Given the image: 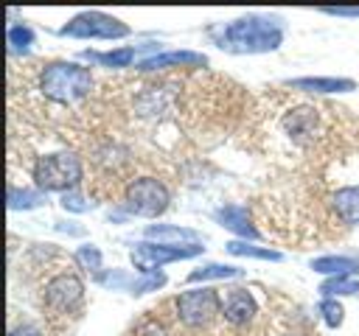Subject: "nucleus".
<instances>
[{"mask_svg":"<svg viewBox=\"0 0 359 336\" xmlns=\"http://www.w3.org/2000/svg\"><path fill=\"white\" fill-rule=\"evenodd\" d=\"M93 90L95 76L90 73V67H81L76 62H48L36 70V92L53 106H79L93 95Z\"/></svg>","mask_w":359,"mask_h":336,"instance_id":"f257e3e1","label":"nucleus"},{"mask_svg":"<svg viewBox=\"0 0 359 336\" xmlns=\"http://www.w3.org/2000/svg\"><path fill=\"white\" fill-rule=\"evenodd\" d=\"M213 39L219 42L222 50L230 53H266L283 42V25L275 17L250 14L213 31Z\"/></svg>","mask_w":359,"mask_h":336,"instance_id":"f03ea898","label":"nucleus"},{"mask_svg":"<svg viewBox=\"0 0 359 336\" xmlns=\"http://www.w3.org/2000/svg\"><path fill=\"white\" fill-rule=\"evenodd\" d=\"M31 176H34L36 190H42V193H50V190L70 193L79 188L84 168L73 151H53V154H42L34 160Z\"/></svg>","mask_w":359,"mask_h":336,"instance_id":"7ed1b4c3","label":"nucleus"},{"mask_svg":"<svg viewBox=\"0 0 359 336\" xmlns=\"http://www.w3.org/2000/svg\"><path fill=\"white\" fill-rule=\"evenodd\" d=\"M174 314L188 330H208L216 319H222V297L210 286L188 288L174 297Z\"/></svg>","mask_w":359,"mask_h":336,"instance_id":"20e7f679","label":"nucleus"},{"mask_svg":"<svg viewBox=\"0 0 359 336\" xmlns=\"http://www.w3.org/2000/svg\"><path fill=\"white\" fill-rule=\"evenodd\" d=\"M39 300H42V311L50 319L67 316V314H79V308L84 302V283H81V277L76 272L62 269V272L50 274L42 283Z\"/></svg>","mask_w":359,"mask_h":336,"instance_id":"39448f33","label":"nucleus"},{"mask_svg":"<svg viewBox=\"0 0 359 336\" xmlns=\"http://www.w3.org/2000/svg\"><path fill=\"white\" fill-rule=\"evenodd\" d=\"M171 193L163 179L157 176H132L123 185V207L140 218H157L168 210Z\"/></svg>","mask_w":359,"mask_h":336,"instance_id":"423d86ee","label":"nucleus"},{"mask_svg":"<svg viewBox=\"0 0 359 336\" xmlns=\"http://www.w3.org/2000/svg\"><path fill=\"white\" fill-rule=\"evenodd\" d=\"M323 112L309 104H297L294 109H286L280 118V134L294 146V148H309L323 137Z\"/></svg>","mask_w":359,"mask_h":336,"instance_id":"0eeeda50","label":"nucleus"},{"mask_svg":"<svg viewBox=\"0 0 359 336\" xmlns=\"http://www.w3.org/2000/svg\"><path fill=\"white\" fill-rule=\"evenodd\" d=\"M59 34L73 39H121L129 36V25L104 11H81L73 20H67Z\"/></svg>","mask_w":359,"mask_h":336,"instance_id":"6e6552de","label":"nucleus"},{"mask_svg":"<svg viewBox=\"0 0 359 336\" xmlns=\"http://www.w3.org/2000/svg\"><path fill=\"white\" fill-rule=\"evenodd\" d=\"M202 246L199 244H191V246H165V244H137L132 249V263L137 266L140 274H149L154 269H160L163 263H171V260H182V258H194L199 255Z\"/></svg>","mask_w":359,"mask_h":336,"instance_id":"1a4fd4ad","label":"nucleus"},{"mask_svg":"<svg viewBox=\"0 0 359 336\" xmlns=\"http://www.w3.org/2000/svg\"><path fill=\"white\" fill-rule=\"evenodd\" d=\"M258 316V302L250 288L233 286L222 294V322L230 325L233 330H244L255 322Z\"/></svg>","mask_w":359,"mask_h":336,"instance_id":"9d476101","label":"nucleus"},{"mask_svg":"<svg viewBox=\"0 0 359 336\" xmlns=\"http://www.w3.org/2000/svg\"><path fill=\"white\" fill-rule=\"evenodd\" d=\"M328 207L345 227H356L359 224V185H342L331 190Z\"/></svg>","mask_w":359,"mask_h":336,"instance_id":"9b49d317","label":"nucleus"},{"mask_svg":"<svg viewBox=\"0 0 359 336\" xmlns=\"http://www.w3.org/2000/svg\"><path fill=\"white\" fill-rule=\"evenodd\" d=\"M208 64V59L202 53H194V50H165V53H154L149 59H143L137 67L146 70V73H154V70H168V67H202Z\"/></svg>","mask_w":359,"mask_h":336,"instance_id":"f8f14e48","label":"nucleus"},{"mask_svg":"<svg viewBox=\"0 0 359 336\" xmlns=\"http://www.w3.org/2000/svg\"><path fill=\"white\" fill-rule=\"evenodd\" d=\"M216 221H219L224 230L241 235L244 241H247V238H250V241L258 238V230L252 227V221H250V216H247V207H241V204H227V207L216 210Z\"/></svg>","mask_w":359,"mask_h":336,"instance_id":"ddd939ff","label":"nucleus"},{"mask_svg":"<svg viewBox=\"0 0 359 336\" xmlns=\"http://www.w3.org/2000/svg\"><path fill=\"white\" fill-rule=\"evenodd\" d=\"M286 87L300 90V92H351V90H356V84L351 78H323V76L294 78V81H286Z\"/></svg>","mask_w":359,"mask_h":336,"instance_id":"4468645a","label":"nucleus"},{"mask_svg":"<svg viewBox=\"0 0 359 336\" xmlns=\"http://www.w3.org/2000/svg\"><path fill=\"white\" fill-rule=\"evenodd\" d=\"M146 238L149 241H157V244H165V246H180V241L196 244L199 241V232L196 230H188V227H174V224H149L146 227Z\"/></svg>","mask_w":359,"mask_h":336,"instance_id":"2eb2a0df","label":"nucleus"},{"mask_svg":"<svg viewBox=\"0 0 359 336\" xmlns=\"http://www.w3.org/2000/svg\"><path fill=\"white\" fill-rule=\"evenodd\" d=\"M311 269L320 274H328V277H342V274L353 277L359 272V260L348 258V255H325V258H314Z\"/></svg>","mask_w":359,"mask_h":336,"instance_id":"dca6fc26","label":"nucleus"},{"mask_svg":"<svg viewBox=\"0 0 359 336\" xmlns=\"http://www.w3.org/2000/svg\"><path fill=\"white\" fill-rule=\"evenodd\" d=\"M233 277H241V269L238 266H224V263H208L202 269H194L188 274V283H199V280H233Z\"/></svg>","mask_w":359,"mask_h":336,"instance_id":"f3484780","label":"nucleus"},{"mask_svg":"<svg viewBox=\"0 0 359 336\" xmlns=\"http://www.w3.org/2000/svg\"><path fill=\"white\" fill-rule=\"evenodd\" d=\"M87 59H93V62H98L101 67H129L132 62H135V56H137V50L135 48H118V50H107V53H84Z\"/></svg>","mask_w":359,"mask_h":336,"instance_id":"a211bd4d","label":"nucleus"},{"mask_svg":"<svg viewBox=\"0 0 359 336\" xmlns=\"http://www.w3.org/2000/svg\"><path fill=\"white\" fill-rule=\"evenodd\" d=\"M230 255L236 258H261V260H280V252L269 249V246H255V244H247V241H230L224 246Z\"/></svg>","mask_w":359,"mask_h":336,"instance_id":"6ab92c4d","label":"nucleus"},{"mask_svg":"<svg viewBox=\"0 0 359 336\" xmlns=\"http://www.w3.org/2000/svg\"><path fill=\"white\" fill-rule=\"evenodd\" d=\"M359 291V280L356 277H328L323 286H320V294L323 297H337V294H356Z\"/></svg>","mask_w":359,"mask_h":336,"instance_id":"aec40b11","label":"nucleus"},{"mask_svg":"<svg viewBox=\"0 0 359 336\" xmlns=\"http://www.w3.org/2000/svg\"><path fill=\"white\" fill-rule=\"evenodd\" d=\"M34 45V31L25 25V22H14L11 28H8V48L14 50V53H22V50H28Z\"/></svg>","mask_w":359,"mask_h":336,"instance_id":"412c9836","label":"nucleus"},{"mask_svg":"<svg viewBox=\"0 0 359 336\" xmlns=\"http://www.w3.org/2000/svg\"><path fill=\"white\" fill-rule=\"evenodd\" d=\"M39 193H42V190H28V188H25V190H17V188L11 185V188H8V204H11V210L36 207V204H39Z\"/></svg>","mask_w":359,"mask_h":336,"instance_id":"4be33fe9","label":"nucleus"},{"mask_svg":"<svg viewBox=\"0 0 359 336\" xmlns=\"http://www.w3.org/2000/svg\"><path fill=\"white\" fill-rule=\"evenodd\" d=\"M320 314H323V322H325L328 328H339L342 319H345V308H342L337 300H331V297H325V300L320 302Z\"/></svg>","mask_w":359,"mask_h":336,"instance_id":"5701e85b","label":"nucleus"},{"mask_svg":"<svg viewBox=\"0 0 359 336\" xmlns=\"http://www.w3.org/2000/svg\"><path fill=\"white\" fill-rule=\"evenodd\" d=\"M76 263H79L84 272H98V269H101V252H98V246H93V244L81 246V249L76 252Z\"/></svg>","mask_w":359,"mask_h":336,"instance_id":"b1692460","label":"nucleus"},{"mask_svg":"<svg viewBox=\"0 0 359 336\" xmlns=\"http://www.w3.org/2000/svg\"><path fill=\"white\" fill-rule=\"evenodd\" d=\"M163 283H165L163 274H146L143 280H135L129 291H132V294H143V291H154V288H160Z\"/></svg>","mask_w":359,"mask_h":336,"instance_id":"393cba45","label":"nucleus"},{"mask_svg":"<svg viewBox=\"0 0 359 336\" xmlns=\"http://www.w3.org/2000/svg\"><path fill=\"white\" fill-rule=\"evenodd\" d=\"M62 207H65V210H73V213H84V210L93 207V202H84V199L79 196V190H70V193L62 196Z\"/></svg>","mask_w":359,"mask_h":336,"instance_id":"a878e982","label":"nucleus"},{"mask_svg":"<svg viewBox=\"0 0 359 336\" xmlns=\"http://www.w3.org/2000/svg\"><path fill=\"white\" fill-rule=\"evenodd\" d=\"M325 14H334V17H359V8H348V6H331V8H323Z\"/></svg>","mask_w":359,"mask_h":336,"instance_id":"bb28decb","label":"nucleus"},{"mask_svg":"<svg viewBox=\"0 0 359 336\" xmlns=\"http://www.w3.org/2000/svg\"><path fill=\"white\" fill-rule=\"evenodd\" d=\"M8 336H42V330L36 325H17V328H11Z\"/></svg>","mask_w":359,"mask_h":336,"instance_id":"cd10ccee","label":"nucleus"},{"mask_svg":"<svg viewBox=\"0 0 359 336\" xmlns=\"http://www.w3.org/2000/svg\"><path fill=\"white\" fill-rule=\"evenodd\" d=\"M278 336H303V333H297V330H283V333H278Z\"/></svg>","mask_w":359,"mask_h":336,"instance_id":"c85d7f7f","label":"nucleus"}]
</instances>
